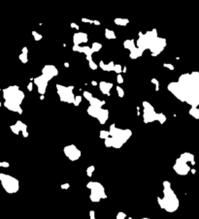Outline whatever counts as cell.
<instances>
[{
    "instance_id": "f1b7e54d",
    "label": "cell",
    "mask_w": 199,
    "mask_h": 219,
    "mask_svg": "<svg viewBox=\"0 0 199 219\" xmlns=\"http://www.w3.org/2000/svg\"><path fill=\"white\" fill-rule=\"evenodd\" d=\"M189 114L194 117L195 119L199 118V110L198 108H192L189 110Z\"/></svg>"
},
{
    "instance_id": "2e32d148",
    "label": "cell",
    "mask_w": 199,
    "mask_h": 219,
    "mask_svg": "<svg viewBox=\"0 0 199 219\" xmlns=\"http://www.w3.org/2000/svg\"><path fill=\"white\" fill-rule=\"evenodd\" d=\"M33 80H34V83H35V84L37 85V87H38L39 94L45 95L46 90H47V87H48V83H49L48 80H47L45 78L43 77V76H39V77L33 79Z\"/></svg>"
},
{
    "instance_id": "8d00e7d4",
    "label": "cell",
    "mask_w": 199,
    "mask_h": 219,
    "mask_svg": "<svg viewBox=\"0 0 199 219\" xmlns=\"http://www.w3.org/2000/svg\"><path fill=\"white\" fill-rule=\"evenodd\" d=\"M32 35H33L34 40L35 41H40V40H42V38H43V36L41 34H39L38 32H36V31H32Z\"/></svg>"
},
{
    "instance_id": "ab89813d",
    "label": "cell",
    "mask_w": 199,
    "mask_h": 219,
    "mask_svg": "<svg viewBox=\"0 0 199 219\" xmlns=\"http://www.w3.org/2000/svg\"><path fill=\"white\" fill-rule=\"evenodd\" d=\"M10 128H11V131L14 133V134H16V135H19L20 134L19 129H18V127L16 126L15 124L14 125H11V126H10Z\"/></svg>"
},
{
    "instance_id": "11a10c76",
    "label": "cell",
    "mask_w": 199,
    "mask_h": 219,
    "mask_svg": "<svg viewBox=\"0 0 199 219\" xmlns=\"http://www.w3.org/2000/svg\"><path fill=\"white\" fill-rule=\"evenodd\" d=\"M122 72H124V73H125V72H126V67H124V69H122Z\"/></svg>"
},
{
    "instance_id": "83f0119b",
    "label": "cell",
    "mask_w": 199,
    "mask_h": 219,
    "mask_svg": "<svg viewBox=\"0 0 199 219\" xmlns=\"http://www.w3.org/2000/svg\"><path fill=\"white\" fill-rule=\"evenodd\" d=\"M101 49H102V45L100 43H98V42H94V43L92 44V46H91V48H90L92 53H97V51H100Z\"/></svg>"
},
{
    "instance_id": "277c9868",
    "label": "cell",
    "mask_w": 199,
    "mask_h": 219,
    "mask_svg": "<svg viewBox=\"0 0 199 219\" xmlns=\"http://www.w3.org/2000/svg\"><path fill=\"white\" fill-rule=\"evenodd\" d=\"M158 203L162 210L170 213L175 212L179 208V199L172 190L171 183L169 181H163V197H158Z\"/></svg>"
},
{
    "instance_id": "8992f818",
    "label": "cell",
    "mask_w": 199,
    "mask_h": 219,
    "mask_svg": "<svg viewBox=\"0 0 199 219\" xmlns=\"http://www.w3.org/2000/svg\"><path fill=\"white\" fill-rule=\"evenodd\" d=\"M158 37L156 29H153L147 31L146 33L139 32V38L137 41H135V45H137V48L143 49L144 51L146 49H149L153 42Z\"/></svg>"
},
{
    "instance_id": "7bdbcfd3",
    "label": "cell",
    "mask_w": 199,
    "mask_h": 219,
    "mask_svg": "<svg viewBox=\"0 0 199 219\" xmlns=\"http://www.w3.org/2000/svg\"><path fill=\"white\" fill-rule=\"evenodd\" d=\"M163 66L165 67V68H168L170 70H172V71L174 70V66H173V64H171V63H164Z\"/></svg>"
},
{
    "instance_id": "e0dca14e",
    "label": "cell",
    "mask_w": 199,
    "mask_h": 219,
    "mask_svg": "<svg viewBox=\"0 0 199 219\" xmlns=\"http://www.w3.org/2000/svg\"><path fill=\"white\" fill-rule=\"evenodd\" d=\"M88 40V34L85 32H77L73 36V43H74V46H80L81 44L86 43Z\"/></svg>"
},
{
    "instance_id": "f5cc1de1",
    "label": "cell",
    "mask_w": 199,
    "mask_h": 219,
    "mask_svg": "<svg viewBox=\"0 0 199 219\" xmlns=\"http://www.w3.org/2000/svg\"><path fill=\"white\" fill-rule=\"evenodd\" d=\"M64 66L66 67V68H68V67H69V63H68V62H65V63H64Z\"/></svg>"
},
{
    "instance_id": "f35d334b",
    "label": "cell",
    "mask_w": 199,
    "mask_h": 219,
    "mask_svg": "<svg viewBox=\"0 0 199 219\" xmlns=\"http://www.w3.org/2000/svg\"><path fill=\"white\" fill-rule=\"evenodd\" d=\"M151 83H153L154 85H156V91H158L159 90V82L158 80L156 79V78H153L151 79Z\"/></svg>"
},
{
    "instance_id": "ee69618b",
    "label": "cell",
    "mask_w": 199,
    "mask_h": 219,
    "mask_svg": "<svg viewBox=\"0 0 199 219\" xmlns=\"http://www.w3.org/2000/svg\"><path fill=\"white\" fill-rule=\"evenodd\" d=\"M0 167H2V168H9L10 164L8 162H0Z\"/></svg>"
},
{
    "instance_id": "603a6c76",
    "label": "cell",
    "mask_w": 199,
    "mask_h": 219,
    "mask_svg": "<svg viewBox=\"0 0 199 219\" xmlns=\"http://www.w3.org/2000/svg\"><path fill=\"white\" fill-rule=\"evenodd\" d=\"M88 102H90V105L91 107H94V108H102V107L105 105V103H106L105 101L99 100L98 98H94V97L91 98Z\"/></svg>"
},
{
    "instance_id": "4fadbf2b",
    "label": "cell",
    "mask_w": 199,
    "mask_h": 219,
    "mask_svg": "<svg viewBox=\"0 0 199 219\" xmlns=\"http://www.w3.org/2000/svg\"><path fill=\"white\" fill-rule=\"evenodd\" d=\"M63 152L65 156L71 161H77L81 157V150L76 147L75 145H66L63 148Z\"/></svg>"
},
{
    "instance_id": "91938a15",
    "label": "cell",
    "mask_w": 199,
    "mask_h": 219,
    "mask_svg": "<svg viewBox=\"0 0 199 219\" xmlns=\"http://www.w3.org/2000/svg\"><path fill=\"white\" fill-rule=\"evenodd\" d=\"M128 219H133L132 217H128Z\"/></svg>"
},
{
    "instance_id": "ac0fdd59",
    "label": "cell",
    "mask_w": 199,
    "mask_h": 219,
    "mask_svg": "<svg viewBox=\"0 0 199 219\" xmlns=\"http://www.w3.org/2000/svg\"><path fill=\"white\" fill-rule=\"evenodd\" d=\"M113 87V83L108 82H99V89H100L101 93L104 95L110 96V92Z\"/></svg>"
},
{
    "instance_id": "9c48e42d",
    "label": "cell",
    "mask_w": 199,
    "mask_h": 219,
    "mask_svg": "<svg viewBox=\"0 0 199 219\" xmlns=\"http://www.w3.org/2000/svg\"><path fill=\"white\" fill-rule=\"evenodd\" d=\"M73 89H74V87L73 85H69V87H65V85L62 84H56V91L57 94L59 95V99L61 102L68 103V104H72L73 101H74L75 95L73 93Z\"/></svg>"
},
{
    "instance_id": "9f6ffc18",
    "label": "cell",
    "mask_w": 199,
    "mask_h": 219,
    "mask_svg": "<svg viewBox=\"0 0 199 219\" xmlns=\"http://www.w3.org/2000/svg\"><path fill=\"white\" fill-rule=\"evenodd\" d=\"M190 171H192V174H195V170H194V169H190Z\"/></svg>"
},
{
    "instance_id": "60d3db41",
    "label": "cell",
    "mask_w": 199,
    "mask_h": 219,
    "mask_svg": "<svg viewBox=\"0 0 199 219\" xmlns=\"http://www.w3.org/2000/svg\"><path fill=\"white\" fill-rule=\"evenodd\" d=\"M125 218H126V214L124 212H120L117 214V219H125Z\"/></svg>"
},
{
    "instance_id": "f907efd6",
    "label": "cell",
    "mask_w": 199,
    "mask_h": 219,
    "mask_svg": "<svg viewBox=\"0 0 199 219\" xmlns=\"http://www.w3.org/2000/svg\"><path fill=\"white\" fill-rule=\"evenodd\" d=\"M93 24H95V25H100L101 23H100V22H99V20H93Z\"/></svg>"
},
{
    "instance_id": "5bb4252c",
    "label": "cell",
    "mask_w": 199,
    "mask_h": 219,
    "mask_svg": "<svg viewBox=\"0 0 199 219\" xmlns=\"http://www.w3.org/2000/svg\"><path fill=\"white\" fill-rule=\"evenodd\" d=\"M167 89H168L170 92L178 99V100H180L181 102H185L184 92H183L182 87H180V84L177 82H170L168 84V87H167Z\"/></svg>"
},
{
    "instance_id": "681fc988",
    "label": "cell",
    "mask_w": 199,
    "mask_h": 219,
    "mask_svg": "<svg viewBox=\"0 0 199 219\" xmlns=\"http://www.w3.org/2000/svg\"><path fill=\"white\" fill-rule=\"evenodd\" d=\"M27 89L29 90V91H32V89H33V82H29L27 84Z\"/></svg>"
},
{
    "instance_id": "d590c367",
    "label": "cell",
    "mask_w": 199,
    "mask_h": 219,
    "mask_svg": "<svg viewBox=\"0 0 199 219\" xmlns=\"http://www.w3.org/2000/svg\"><path fill=\"white\" fill-rule=\"evenodd\" d=\"M82 97L86 98V100H88V101H90V99L93 97V96H92V94H91L90 92H88V91H84V92H83V96H82Z\"/></svg>"
},
{
    "instance_id": "30bf717a",
    "label": "cell",
    "mask_w": 199,
    "mask_h": 219,
    "mask_svg": "<svg viewBox=\"0 0 199 219\" xmlns=\"http://www.w3.org/2000/svg\"><path fill=\"white\" fill-rule=\"evenodd\" d=\"M88 114L90 116L94 117V118L98 119L99 123L100 124H105L106 121L109 118V111L108 110H104L102 108H94V107L90 106L86 110Z\"/></svg>"
},
{
    "instance_id": "ffe728a7",
    "label": "cell",
    "mask_w": 199,
    "mask_h": 219,
    "mask_svg": "<svg viewBox=\"0 0 199 219\" xmlns=\"http://www.w3.org/2000/svg\"><path fill=\"white\" fill-rule=\"evenodd\" d=\"M80 53H83L86 54V60H88V61L92 60V54H93V53H92V51H91V49H90V47H88V46H83V47H81Z\"/></svg>"
},
{
    "instance_id": "74e56055",
    "label": "cell",
    "mask_w": 199,
    "mask_h": 219,
    "mask_svg": "<svg viewBox=\"0 0 199 219\" xmlns=\"http://www.w3.org/2000/svg\"><path fill=\"white\" fill-rule=\"evenodd\" d=\"M88 66H90V68L91 70H96V69L98 68V65L96 64L93 60L88 61Z\"/></svg>"
},
{
    "instance_id": "f6af8a7d",
    "label": "cell",
    "mask_w": 199,
    "mask_h": 219,
    "mask_svg": "<svg viewBox=\"0 0 199 219\" xmlns=\"http://www.w3.org/2000/svg\"><path fill=\"white\" fill-rule=\"evenodd\" d=\"M69 187H70V184L69 183H63V184H61V185H60V188H61V189H68V188H69Z\"/></svg>"
},
{
    "instance_id": "6f0895ef",
    "label": "cell",
    "mask_w": 199,
    "mask_h": 219,
    "mask_svg": "<svg viewBox=\"0 0 199 219\" xmlns=\"http://www.w3.org/2000/svg\"><path fill=\"white\" fill-rule=\"evenodd\" d=\"M141 219H151V218H147V217H145V218H141Z\"/></svg>"
},
{
    "instance_id": "7a4b0ae2",
    "label": "cell",
    "mask_w": 199,
    "mask_h": 219,
    "mask_svg": "<svg viewBox=\"0 0 199 219\" xmlns=\"http://www.w3.org/2000/svg\"><path fill=\"white\" fill-rule=\"evenodd\" d=\"M3 98L5 99L4 106L9 111L18 113L20 114H22V105L23 99H24V93L20 89L18 85H10L3 89Z\"/></svg>"
},
{
    "instance_id": "816d5d0a",
    "label": "cell",
    "mask_w": 199,
    "mask_h": 219,
    "mask_svg": "<svg viewBox=\"0 0 199 219\" xmlns=\"http://www.w3.org/2000/svg\"><path fill=\"white\" fill-rule=\"evenodd\" d=\"M90 83H91V85H93V87H96V85H98V82H95V80H92V82H91Z\"/></svg>"
},
{
    "instance_id": "52a82bcc",
    "label": "cell",
    "mask_w": 199,
    "mask_h": 219,
    "mask_svg": "<svg viewBox=\"0 0 199 219\" xmlns=\"http://www.w3.org/2000/svg\"><path fill=\"white\" fill-rule=\"evenodd\" d=\"M86 187L90 190V199L91 202L98 203L100 202L102 199H106L107 195L105 192V188L100 182L96 181H90L86 184Z\"/></svg>"
},
{
    "instance_id": "484cf974",
    "label": "cell",
    "mask_w": 199,
    "mask_h": 219,
    "mask_svg": "<svg viewBox=\"0 0 199 219\" xmlns=\"http://www.w3.org/2000/svg\"><path fill=\"white\" fill-rule=\"evenodd\" d=\"M114 22L116 23L119 26H126V25L129 23V20L127 19H115Z\"/></svg>"
},
{
    "instance_id": "c3c4849f",
    "label": "cell",
    "mask_w": 199,
    "mask_h": 219,
    "mask_svg": "<svg viewBox=\"0 0 199 219\" xmlns=\"http://www.w3.org/2000/svg\"><path fill=\"white\" fill-rule=\"evenodd\" d=\"M82 22H86V23H93V20H88V19H82Z\"/></svg>"
},
{
    "instance_id": "bcb514c9",
    "label": "cell",
    "mask_w": 199,
    "mask_h": 219,
    "mask_svg": "<svg viewBox=\"0 0 199 219\" xmlns=\"http://www.w3.org/2000/svg\"><path fill=\"white\" fill-rule=\"evenodd\" d=\"M70 26H71L72 28H75L76 30H79V29H80L79 25H78L77 23H75V22H71V24H70Z\"/></svg>"
},
{
    "instance_id": "1f68e13d",
    "label": "cell",
    "mask_w": 199,
    "mask_h": 219,
    "mask_svg": "<svg viewBox=\"0 0 199 219\" xmlns=\"http://www.w3.org/2000/svg\"><path fill=\"white\" fill-rule=\"evenodd\" d=\"M82 100H83V97H82V96H80V95L75 96L74 101H73L72 104H74V106L78 107V106H79L80 104H81V102H82Z\"/></svg>"
},
{
    "instance_id": "ba28073f",
    "label": "cell",
    "mask_w": 199,
    "mask_h": 219,
    "mask_svg": "<svg viewBox=\"0 0 199 219\" xmlns=\"http://www.w3.org/2000/svg\"><path fill=\"white\" fill-rule=\"evenodd\" d=\"M0 182L3 189L9 194H15L20 189V182L17 178L6 174L0 173Z\"/></svg>"
},
{
    "instance_id": "6da1fadb",
    "label": "cell",
    "mask_w": 199,
    "mask_h": 219,
    "mask_svg": "<svg viewBox=\"0 0 199 219\" xmlns=\"http://www.w3.org/2000/svg\"><path fill=\"white\" fill-rule=\"evenodd\" d=\"M178 83L182 87L185 95V102L192 106V108H198L199 105V73H187L180 76Z\"/></svg>"
},
{
    "instance_id": "7c38bea8",
    "label": "cell",
    "mask_w": 199,
    "mask_h": 219,
    "mask_svg": "<svg viewBox=\"0 0 199 219\" xmlns=\"http://www.w3.org/2000/svg\"><path fill=\"white\" fill-rule=\"evenodd\" d=\"M166 47V39L158 37L153 42V44L149 48L151 53V56H158L160 54Z\"/></svg>"
},
{
    "instance_id": "b9f144b4",
    "label": "cell",
    "mask_w": 199,
    "mask_h": 219,
    "mask_svg": "<svg viewBox=\"0 0 199 219\" xmlns=\"http://www.w3.org/2000/svg\"><path fill=\"white\" fill-rule=\"evenodd\" d=\"M117 82L119 83V84H122V83L124 82V77L122 76V74L117 76Z\"/></svg>"
},
{
    "instance_id": "e575fe53",
    "label": "cell",
    "mask_w": 199,
    "mask_h": 219,
    "mask_svg": "<svg viewBox=\"0 0 199 219\" xmlns=\"http://www.w3.org/2000/svg\"><path fill=\"white\" fill-rule=\"evenodd\" d=\"M166 116H165V114H162V113H160V114H158V121H159L160 122V124H163L164 122L166 121Z\"/></svg>"
},
{
    "instance_id": "f546056e",
    "label": "cell",
    "mask_w": 199,
    "mask_h": 219,
    "mask_svg": "<svg viewBox=\"0 0 199 219\" xmlns=\"http://www.w3.org/2000/svg\"><path fill=\"white\" fill-rule=\"evenodd\" d=\"M99 137H100L101 139H103V140H105V139H107V138H109L110 137L109 131H107V130H101V131L99 132Z\"/></svg>"
},
{
    "instance_id": "4dcf8cb0",
    "label": "cell",
    "mask_w": 199,
    "mask_h": 219,
    "mask_svg": "<svg viewBox=\"0 0 199 219\" xmlns=\"http://www.w3.org/2000/svg\"><path fill=\"white\" fill-rule=\"evenodd\" d=\"M94 170H95V167L92 166V165L90 166V167H88V169H86V176H88V178H91V176H92V174H93Z\"/></svg>"
},
{
    "instance_id": "836d02e7",
    "label": "cell",
    "mask_w": 199,
    "mask_h": 219,
    "mask_svg": "<svg viewBox=\"0 0 199 219\" xmlns=\"http://www.w3.org/2000/svg\"><path fill=\"white\" fill-rule=\"evenodd\" d=\"M116 89H117V95H119V97L120 98H124V90L122 89V88L120 87H119V85H117V87H116Z\"/></svg>"
},
{
    "instance_id": "7dc6e473",
    "label": "cell",
    "mask_w": 199,
    "mask_h": 219,
    "mask_svg": "<svg viewBox=\"0 0 199 219\" xmlns=\"http://www.w3.org/2000/svg\"><path fill=\"white\" fill-rule=\"evenodd\" d=\"M90 219H96L95 218V212H94V210H90Z\"/></svg>"
},
{
    "instance_id": "5b68a950",
    "label": "cell",
    "mask_w": 199,
    "mask_h": 219,
    "mask_svg": "<svg viewBox=\"0 0 199 219\" xmlns=\"http://www.w3.org/2000/svg\"><path fill=\"white\" fill-rule=\"evenodd\" d=\"M188 163H190L192 166L195 165L194 155L189 152H184L176 160V163H175L173 169L180 176H187L192 169L190 166L188 165Z\"/></svg>"
},
{
    "instance_id": "cb8c5ba5",
    "label": "cell",
    "mask_w": 199,
    "mask_h": 219,
    "mask_svg": "<svg viewBox=\"0 0 199 219\" xmlns=\"http://www.w3.org/2000/svg\"><path fill=\"white\" fill-rule=\"evenodd\" d=\"M19 58L23 64H25L28 62V49H27V47H23L22 48V53L19 55Z\"/></svg>"
},
{
    "instance_id": "4316f807",
    "label": "cell",
    "mask_w": 199,
    "mask_h": 219,
    "mask_svg": "<svg viewBox=\"0 0 199 219\" xmlns=\"http://www.w3.org/2000/svg\"><path fill=\"white\" fill-rule=\"evenodd\" d=\"M105 37L107 39H109V40H113V39L115 40V39L117 38V36H116V33H115L113 30L109 29V28H106L105 29Z\"/></svg>"
},
{
    "instance_id": "7402d4cb",
    "label": "cell",
    "mask_w": 199,
    "mask_h": 219,
    "mask_svg": "<svg viewBox=\"0 0 199 219\" xmlns=\"http://www.w3.org/2000/svg\"><path fill=\"white\" fill-rule=\"evenodd\" d=\"M143 53H144L143 49H141L139 48H137V47H135V48L133 49L132 51H130L129 57L131 59H137V58H139V57L142 56Z\"/></svg>"
},
{
    "instance_id": "d6986e66",
    "label": "cell",
    "mask_w": 199,
    "mask_h": 219,
    "mask_svg": "<svg viewBox=\"0 0 199 219\" xmlns=\"http://www.w3.org/2000/svg\"><path fill=\"white\" fill-rule=\"evenodd\" d=\"M15 125L18 127V129H19L20 133L22 132V136L24 137V138H27L28 136H29V133H28V131H27V125L25 124V123H23V122L20 121V120H18L17 122H16Z\"/></svg>"
},
{
    "instance_id": "db71d44e",
    "label": "cell",
    "mask_w": 199,
    "mask_h": 219,
    "mask_svg": "<svg viewBox=\"0 0 199 219\" xmlns=\"http://www.w3.org/2000/svg\"><path fill=\"white\" fill-rule=\"evenodd\" d=\"M44 98H45V95H41L40 96V100H43Z\"/></svg>"
},
{
    "instance_id": "d4e9b609",
    "label": "cell",
    "mask_w": 199,
    "mask_h": 219,
    "mask_svg": "<svg viewBox=\"0 0 199 219\" xmlns=\"http://www.w3.org/2000/svg\"><path fill=\"white\" fill-rule=\"evenodd\" d=\"M124 49H129V51H132V49L136 47L135 40H134V39H130V40H129V39H127V40H125L124 42Z\"/></svg>"
},
{
    "instance_id": "44dd1931",
    "label": "cell",
    "mask_w": 199,
    "mask_h": 219,
    "mask_svg": "<svg viewBox=\"0 0 199 219\" xmlns=\"http://www.w3.org/2000/svg\"><path fill=\"white\" fill-rule=\"evenodd\" d=\"M114 66H115V63L113 61H110L109 63L107 64L104 63V61H100L98 65V67H100L103 71H106V72H112L114 70Z\"/></svg>"
},
{
    "instance_id": "680465c9",
    "label": "cell",
    "mask_w": 199,
    "mask_h": 219,
    "mask_svg": "<svg viewBox=\"0 0 199 219\" xmlns=\"http://www.w3.org/2000/svg\"><path fill=\"white\" fill-rule=\"evenodd\" d=\"M1 106H2V104H1V102H0V108H1Z\"/></svg>"
},
{
    "instance_id": "3957f363",
    "label": "cell",
    "mask_w": 199,
    "mask_h": 219,
    "mask_svg": "<svg viewBox=\"0 0 199 219\" xmlns=\"http://www.w3.org/2000/svg\"><path fill=\"white\" fill-rule=\"evenodd\" d=\"M110 137L104 140L106 147H114L119 149L124 145L132 136V131L130 129H120L116 125L112 124L109 129Z\"/></svg>"
},
{
    "instance_id": "9a60e30c",
    "label": "cell",
    "mask_w": 199,
    "mask_h": 219,
    "mask_svg": "<svg viewBox=\"0 0 199 219\" xmlns=\"http://www.w3.org/2000/svg\"><path fill=\"white\" fill-rule=\"evenodd\" d=\"M58 74V70L56 69V66L54 65H46L44 66V68L42 69V75L45 79L48 80H51L52 79H54L56 76Z\"/></svg>"
},
{
    "instance_id": "d6a6232c",
    "label": "cell",
    "mask_w": 199,
    "mask_h": 219,
    "mask_svg": "<svg viewBox=\"0 0 199 219\" xmlns=\"http://www.w3.org/2000/svg\"><path fill=\"white\" fill-rule=\"evenodd\" d=\"M114 72H116L117 75H120V74H122V66L120 64H115V66H114V70H113Z\"/></svg>"
},
{
    "instance_id": "8fae6325",
    "label": "cell",
    "mask_w": 199,
    "mask_h": 219,
    "mask_svg": "<svg viewBox=\"0 0 199 219\" xmlns=\"http://www.w3.org/2000/svg\"><path fill=\"white\" fill-rule=\"evenodd\" d=\"M142 104L144 107V112H143L144 122H145V123H151V122L158 120V114L156 112L153 107L151 106L148 101H143Z\"/></svg>"
}]
</instances>
